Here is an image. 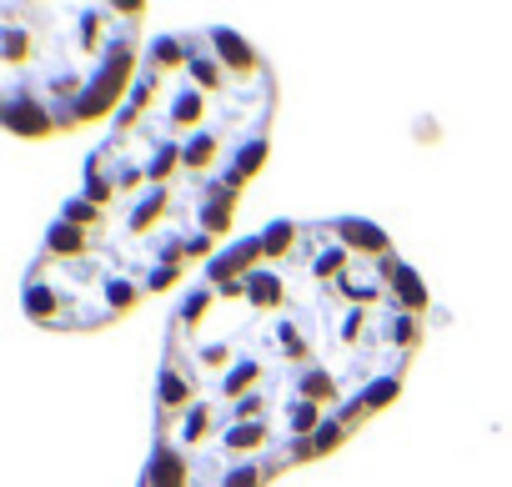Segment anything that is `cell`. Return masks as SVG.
<instances>
[{
    "instance_id": "obj_1",
    "label": "cell",
    "mask_w": 512,
    "mask_h": 487,
    "mask_svg": "<svg viewBox=\"0 0 512 487\" xmlns=\"http://www.w3.org/2000/svg\"><path fill=\"white\" fill-rule=\"evenodd\" d=\"M427 287L377 221H272L181 292L141 487H267L397 402Z\"/></svg>"
},
{
    "instance_id": "obj_2",
    "label": "cell",
    "mask_w": 512,
    "mask_h": 487,
    "mask_svg": "<svg viewBox=\"0 0 512 487\" xmlns=\"http://www.w3.org/2000/svg\"><path fill=\"white\" fill-rule=\"evenodd\" d=\"M272 121L277 76L246 36H156L21 282L26 317L46 332H101L211 262L267 161Z\"/></svg>"
},
{
    "instance_id": "obj_3",
    "label": "cell",
    "mask_w": 512,
    "mask_h": 487,
    "mask_svg": "<svg viewBox=\"0 0 512 487\" xmlns=\"http://www.w3.org/2000/svg\"><path fill=\"white\" fill-rule=\"evenodd\" d=\"M146 6L0 0V131L41 141L121 111L141 71Z\"/></svg>"
}]
</instances>
